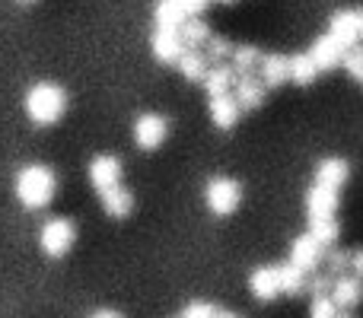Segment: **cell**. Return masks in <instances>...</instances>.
Here are the masks:
<instances>
[{
	"label": "cell",
	"mask_w": 363,
	"mask_h": 318,
	"mask_svg": "<svg viewBox=\"0 0 363 318\" xmlns=\"http://www.w3.org/2000/svg\"><path fill=\"white\" fill-rule=\"evenodd\" d=\"M249 290L255 300L262 302H271L281 296V287H277V271L274 268H255L249 277Z\"/></svg>",
	"instance_id": "obj_15"
},
{
	"label": "cell",
	"mask_w": 363,
	"mask_h": 318,
	"mask_svg": "<svg viewBox=\"0 0 363 318\" xmlns=\"http://www.w3.org/2000/svg\"><path fill=\"white\" fill-rule=\"evenodd\" d=\"M309 318H338V306L332 296H313L309 302Z\"/></svg>",
	"instance_id": "obj_27"
},
{
	"label": "cell",
	"mask_w": 363,
	"mask_h": 318,
	"mask_svg": "<svg viewBox=\"0 0 363 318\" xmlns=\"http://www.w3.org/2000/svg\"><path fill=\"white\" fill-rule=\"evenodd\" d=\"M360 35H363V10H360Z\"/></svg>",
	"instance_id": "obj_38"
},
{
	"label": "cell",
	"mask_w": 363,
	"mask_h": 318,
	"mask_svg": "<svg viewBox=\"0 0 363 318\" xmlns=\"http://www.w3.org/2000/svg\"><path fill=\"white\" fill-rule=\"evenodd\" d=\"M233 45L226 42V38H211V42H207V55L211 57H217V61H223V57H233Z\"/></svg>",
	"instance_id": "obj_30"
},
{
	"label": "cell",
	"mask_w": 363,
	"mask_h": 318,
	"mask_svg": "<svg viewBox=\"0 0 363 318\" xmlns=\"http://www.w3.org/2000/svg\"><path fill=\"white\" fill-rule=\"evenodd\" d=\"M322 261V242L313 236V232H303V236L294 239V245H290V264H296V268L303 271V274H309V271H315Z\"/></svg>",
	"instance_id": "obj_6"
},
{
	"label": "cell",
	"mask_w": 363,
	"mask_h": 318,
	"mask_svg": "<svg viewBox=\"0 0 363 318\" xmlns=\"http://www.w3.org/2000/svg\"><path fill=\"white\" fill-rule=\"evenodd\" d=\"M306 55L313 57V64H315L319 70H332V67H338V64H345V55H347V51L341 48V45L335 42L332 35H322V38H315L313 48H309Z\"/></svg>",
	"instance_id": "obj_9"
},
{
	"label": "cell",
	"mask_w": 363,
	"mask_h": 318,
	"mask_svg": "<svg viewBox=\"0 0 363 318\" xmlns=\"http://www.w3.org/2000/svg\"><path fill=\"white\" fill-rule=\"evenodd\" d=\"M338 318H354L351 312H338Z\"/></svg>",
	"instance_id": "obj_37"
},
{
	"label": "cell",
	"mask_w": 363,
	"mask_h": 318,
	"mask_svg": "<svg viewBox=\"0 0 363 318\" xmlns=\"http://www.w3.org/2000/svg\"><path fill=\"white\" fill-rule=\"evenodd\" d=\"M74 236H77V229H74V223H70V220H64V217L48 220V223L42 226V249H45V255H51V258L67 255V249L74 245Z\"/></svg>",
	"instance_id": "obj_4"
},
{
	"label": "cell",
	"mask_w": 363,
	"mask_h": 318,
	"mask_svg": "<svg viewBox=\"0 0 363 318\" xmlns=\"http://www.w3.org/2000/svg\"><path fill=\"white\" fill-rule=\"evenodd\" d=\"M99 198H102V210H106L108 217H128V213H131V207H134L131 191H128V188H121V185L102 191Z\"/></svg>",
	"instance_id": "obj_20"
},
{
	"label": "cell",
	"mask_w": 363,
	"mask_h": 318,
	"mask_svg": "<svg viewBox=\"0 0 363 318\" xmlns=\"http://www.w3.org/2000/svg\"><path fill=\"white\" fill-rule=\"evenodd\" d=\"M93 318H121L118 312H112V309H102V312H96Z\"/></svg>",
	"instance_id": "obj_35"
},
{
	"label": "cell",
	"mask_w": 363,
	"mask_h": 318,
	"mask_svg": "<svg viewBox=\"0 0 363 318\" xmlns=\"http://www.w3.org/2000/svg\"><path fill=\"white\" fill-rule=\"evenodd\" d=\"M351 264V258H347V251H332L328 255V268H332V274H341V271Z\"/></svg>",
	"instance_id": "obj_32"
},
{
	"label": "cell",
	"mask_w": 363,
	"mask_h": 318,
	"mask_svg": "<svg viewBox=\"0 0 363 318\" xmlns=\"http://www.w3.org/2000/svg\"><path fill=\"white\" fill-rule=\"evenodd\" d=\"M64 108H67V96L57 83H35L26 93V115L35 125H55L64 115Z\"/></svg>",
	"instance_id": "obj_2"
},
{
	"label": "cell",
	"mask_w": 363,
	"mask_h": 318,
	"mask_svg": "<svg viewBox=\"0 0 363 318\" xmlns=\"http://www.w3.org/2000/svg\"><path fill=\"white\" fill-rule=\"evenodd\" d=\"M182 318H217V309H213L211 302H204V300H194V302H188L185 306Z\"/></svg>",
	"instance_id": "obj_29"
},
{
	"label": "cell",
	"mask_w": 363,
	"mask_h": 318,
	"mask_svg": "<svg viewBox=\"0 0 363 318\" xmlns=\"http://www.w3.org/2000/svg\"><path fill=\"white\" fill-rule=\"evenodd\" d=\"M345 67H347V74L354 76L357 83H363V45H357V48H351L345 55Z\"/></svg>",
	"instance_id": "obj_28"
},
{
	"label": "cell",
	"mask_w": 363,
	"mask_h": 318,
	"mask_svg": "<svg viewBox=\"0 0 363 318\" xmlns=\"http://www.w3.org/2000/svg\"><path fill=\"white\" fill-rule=\"evenodd\" d=\"M262 51L252 48V45H239L236 51H233V70H236V76H255V70L262 67Z\"/></svg>",
	"instance_id": "obj_22"
},
{
	"label": "cell",
	"mask_w": 363,
	"mask_h": 318,
	"mask_svg": "<svg viewBox=\"0 0 363 318\" xmlns=\"http://www.w3.org/2000/svg\"><path fill=\"white\" fill-rule=\"evenodd\" d=\"M335 207H338V191L335 188H322L313 185L306 194V213L309 220H328L335 217Z\"/></svg>",
	"instance_id": "obj_11"
},
{
	"label": "cell",
	"mask_w": 363,
	"mask_h": 318,
	"mask_svg": "<svg viewBox=\"0 0 363 318\" xmlns=\"http://www.w3.org/2000/svg\"><path fill=\"white\" fill-rule=\"evenodd\" d=\"M277 287H281V293H287V296H296V293H303L306 290V274H303L296 264H277Z\"/></svg>",
	"instance_id": "obj_21"
},
{
	"label": "cell",
	"mask_w": 363,
	"mask_h": 318,
	"mask_svg": "<svg viewBox=\"0 0 363 318\" xmlns=\"http://www.w3.org/2000/svg\"><path fill=\"white\" fill-rule=\"evenodd\" d=\"M328 35L341 45L345 51L357 48V38H360V13L357 10H338L328 23Z\"/></svg>",
	"instance_id": "obj_5"
},
{
	"label": "cell",
	"mask_w": 363,
	"mask_h": 318,
	"mask_svg": "<svg viewBox=\"0 0 363 318\" xmlns=\"http://www.w3.org/2000/svg\"><path fill=\"white\" fill-rule=\"evenodd\" d=\"M179 70H182V76L185 80H204V74H207V57H204V51H194V48H188L185 55L179 57Z\"/></svg>",
	"instance_id": "obj_24"
},
{
	"label": "cell",
	"mask_w": 363,
	"mask_h": 318,
	"mask_svg": "<svg viewBox=\"0 0 363 318\" xmlns=\"http://www.w3.org/2000/svg\"><path fill=\"white\" fill-rule=\"evenodd\" d=\"M309 232H313V236L322 242V249H325V245H335V239H338V220H335V217L309 220Z\"/></svg>",
	"instance_id": "obj_26"
},
{
	"label": "cell",
	"mask_w": 363,
	"mask_h": 318,
	"mask_svg": "<svg viewBox=\"0 0 363 318\" xmlns=\"http://www.w3.org/2000/svg\"><path fill=\"white\" fill-rule=\"evenodd\" d=\"M179 35H182V42H185V48H194V51H198L201 45L211 42V29H207L201 19H188V23L179 29Z\"/></svg>",
	"instance_id": "obj_25"
},
{
	"label": "cell",
	"mask_w": 363,
	"mask_h": 318,
	"mask_svg": "<svg viewBox=\"0 0 363 318\" xmlns=\"http://www.w3.org/2000/svg\"><path fill=\"white\" fill-rule=\"evenodd\" d=\"M166 118H160V115L147 112L140 115L138 121H134V140H138L140 150H157L160 144L166 140Z\"/></svg>",
	"instance_id": "obj_7"
},
{
	"label": "cell",
	"mask_w": 363,
	"mask_h": 318,
	"mask_svg": "<svg viewBox=\"0 0 363 318\" xmlns=\"http://www.w3.org/2000/svg\"><path fill=\"white\" fill-rule=\"evenodd\" d=\"M220 4H233V0H220Z\"/></svg>",
	"instance_id": "obj_39"
},
{
	"label": "cell",
	"mask_w": 363,
	"mask_h": 318,
	"mask_svg": "<svg viewBox=\"0 0 363 318\" xmlns=\"http://www.w3.org/2000/svg\"><path fill=\"white\" fill-rule=\"evenodd\" d=\"M204 200L213 213L226 217V213H233L239 207V200H242V185L233 178H213L204 191Z\"/></svg>",
	"instance_id": "obj_3"
},
{
	"label": "cell",
	"mask_w": 363,
	"mask_h": 318,
	"mask_svg": "<svg viewBox=\"0 0 363 318\" xmlns=\"http://www.w3.org/2000/svg\"><path fill=\"white\" fill-rule=\"evenodd\" d=\"M89 181H93L96 191H108V188L121 185V162L115 157H108V153H102V157H96L89 162Z\"/></svg>",
	"instance_id": "obj_8"
},
{
	"label": "cell",
	"mask_w": 363,
	"mask_h": 318,
	"mask_svg": "<svg viewBox=\"0 0 363 318\" xmlns=\"http://www.w3.org/2000/svg\"><path fill=\"white\" fill-rule=\"evenodd\" d=\"M335 300V306L338 309H354V306H360V300H363V280H357V277H338V280H335V287H332V293H328Z\"/></svg>",
	"instance_id": "obj_13"
},
{
	"label": "cell",
	"mask_w": 363,
	"mask_h": 318,
	"mask_svg": "<svg viewBox=\"0 0 363 318\" xmlns=\"http://www.w3.org/2000/svg\"><path fill=\"white\" fill-rule=\"evenodd\" d=\"M153 23H157L160 32H179L188 23V13L179 0H160L153 6Z\"/></svg>",
	"instance_id": "obj_12"
},
{
	"label": "cell",
	"mask_w": 363,
	"mask_h": 318,
	"mask_svg": "<svg viewBox=\"0 0 363 318\" xmlns=\"http://www.w3.org/2000/svg\"><path fill=\"white\" fill-rule=\"evenodd\" d=\"M315 76H319V67L313 64V57L309 55H294L290 57V80H294L296 86H313Z\"/></svg>",
	"instance_id": "obj_23"
},
{
	"label": "cell",
	"mask_w": 363,
	"mask_h": 318,
	"mask_svg": "<svg viewBox=\"0 0 363 318\" xmlns=\"http://www.w3.org/2000/svg\"><path fill=\"white\" fill-rule=\"evenodd\" d=\"M236 70L233 67H226V64H217V67H211L204 74V89H207V96H223V93H230L233 86H236Z\"/></svg>",
	"instance_id": "obj_19"
},
{
	"label": "cell",
	"mask_w": 363,
	"mask_h": 318,
	"mask_svg": "<svg viewBox=\"0 0 363 318\" xmlns=\"http://www.w3.org/2000/svg\"><path fill=\"white\" fill-rule=\"evenodd\" d=\"M179 4L185 6L188 19H198V13H204V10H207V4H211V0H179Z\"/></svg>",
	"instance_id": "obj_33"
},
{
	"label": "cell",
	"mask_w": 363,
	"mask_h": 318,
	"mask_svg": "<svg viewBox=\"0 0 363 318\" xmlns=\"http://www.w3.org/2000/svg\"><path fill=\"white\" fill-rule=\"evenodd\" d=\"M55 191H57V178H55V172H51L48 166L32 162V166L19 169V175H16V198L23 200L29 210L48 207L51 198H55Z\"/></svg>",
	"instance_id": "obj_1"
},
{
	"label": "cell",
	"mask_w": 363,
	"mask_h": 318,
	"mask_svg": "<svg viewBox=\"0 0 363 318\" xmlns=\"http://www.w3.org/2000/svg\"><path fill=\"white\" fill-rule=\"evenodd\" d=\"M258 76H262L264 86H284L290 80V57L284 55H264L262 67H258Z\"/></svg>",
	"instance_id": "obj_16"
},
{
	"label": "cell",
	"mask_w": 363,
	"mask_h": 318,
	"mask_svg": "<svg viewBox=\"0 0 363 318\" xmlns=\"http://www.w3.org/2000/svg\"><path fill=\"white\" fill-rule=\"evenodd\" d=\"M239 102L233 93H223V96H211V121L217 127H233L239 121Z\"/></svg>",
	"instance_id": "obj_17"
},
{
	"label": "cell",
	"mask_w": 363,
	"mask_h": 318,
	"mask_svg": "<svg viewBox=\"0 0 363 318\" xmlns=\"http://www.w3.org/2000/svg\"><path fill=\"white\" fill-rule=\"evenodd\" d=\"M264 83H262V76H239L236 80V102H239V108H258L264 102Z\"/></svg>",
	"instance_id": "obj_18"
},
{
	"label": "cell",
	"mask_w": 363,
	"mask_h": 318,
	"mask_svg": "<svg viewBox=\"0 0 363 318\" xmlns=\"http://www.w3.org/2000/svg\"><path fill=\"white\" fill-rule=\"evenodd\" d=\"M217 318H239L236 312H217Z\"/></svg>",
	"instance_id": "obj_36"
},
{
	"label": "cell",
	"mask_w": 363,
	"mask_h": 318,
	"mask_svg": "<svg viewBox=\"0 0 363 318\" xmlns=\"http://www.w3.org/2000/svg\"><path fill=\"white\" fill-rule=\"evenodd\" d=\"M332 287H335L332 277H313V280H306V290L313 296H328L332 293Z\"/></svg>",
	"instance_id": "obj_31"
},
{
	"label": "cell",
	"mask_w": 363,
	"mask_h": 318,
	"mask_svg": "<svg viewBox=\"0 0 363 318\" xmlns=\"http://www.w3.org/2000/svg\"><path fill=\"white\" fill-rule=\"evenodd\" d=\"M23 4H29V0H23Z\"/></svg>",
	"instance_id": "obj_40"
},
{
	"label": "cell",
	"mask_w": 363,
	"mask_h": 318,
	"mask_svg": "<svg viewBox=\"0 0 363 318\" xmlns=\"http://www.w3.org/2000/svg\"><path fill=\"white\" fill-rule=\"evenodd\" d=\"M150 51H153V57L157 61H163V64H179V57L185 55V42H182V35L179 32H153V38H150Z\"/></svg>",
	"instance_id": "obj_10"
},
{
	"label": "cell",
	"mask_w": 363,
	"mask_h": 318,
	"mask_svg": "<svg viewBox=\"0 0 363 318\" xmlns=\"http://www.w3.org/2000/svg\"><path fill=\"white\" fill-rule=\"evenodd\" d=\"M347 175H351V169H347V162H345V159L328 157V159H322L319 166H315V185H322V188H335V191H338V188L347 181Z\"/></svg>",
	"instance_id": "obj_14"
},
{
	"label": "cell",
	"mask_w": 363,
	"mask_h": 318,
	"mask_svg": "<svg viewBox=\"0 0 363 318\" xmlns=\"http://www.w3.org/2000/svg\"><path fill=\"white\" fill-rule=\"evenodd\" d=\"M351 271H354L357 280H363V251H354L351 255Z\"/></svg>",
	"instance_id": "obj_34"
}]
</instances>
